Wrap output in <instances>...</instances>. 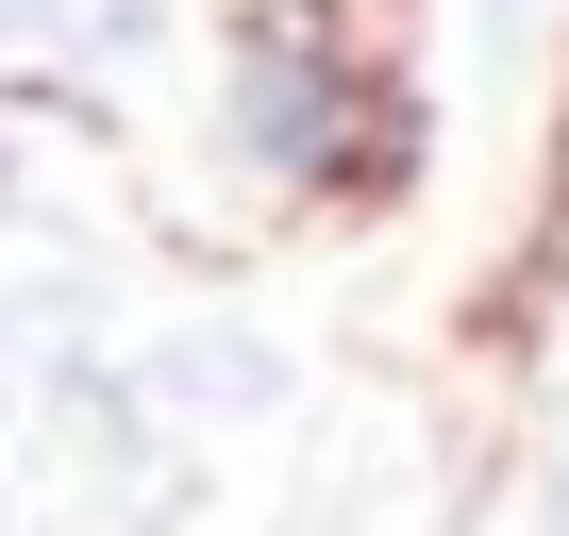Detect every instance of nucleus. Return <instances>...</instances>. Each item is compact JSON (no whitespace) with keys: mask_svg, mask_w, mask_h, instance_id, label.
Segmentation results:
<instances>
[{"mask_svg":"<svg viewBox=\"0 0 569 536\" xmlns=\"http://www.w3.org/2000/svg\"><path fill=\"white\" fill-rule=\"evenodd\" d=\"M251 151H319V68H284V51H251Z\"/></svg>","mask_w":569,"mask_h":536,"instance_id":"f257e3e1","label":"nucleus"}]
</instances>
